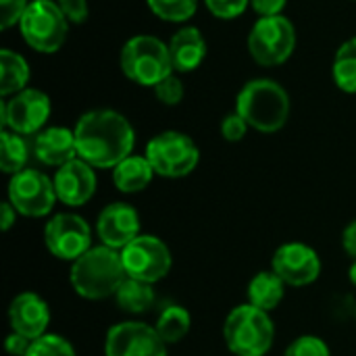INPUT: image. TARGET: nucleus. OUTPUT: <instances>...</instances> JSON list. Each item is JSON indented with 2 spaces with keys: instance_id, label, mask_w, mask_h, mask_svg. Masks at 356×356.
Wrapping results in <instances>:
<instances>
[{
  "instance_id": "obj_30",
  "label": "nucleus",
  "mask_w": 356,
  "mask_h": 356,
  "mask_svg": "<svg viewBox=\"0 0 356 356\" xmlns=\"http://www.w3.org/2000/svg\"><path fill=\"white\" fill-rule=\"evenodd\" d=\"M284 356H332V353H330V346L321 338L300 336L286 348Z\"/></svg>"
},
{
  "instance_id": "obj_2",
  "label": "nucleus",
  "mask_w": 356,
  "mask_h": 356,
  "mask_svg": "<svg viewBox=\"0 0 356 356\" xmlns=\"http://www.w3.org/2000/svg\"><path fill=\"white\" fill-rule=\"evenodd\" d=\"M236 111L246 123L261 134L280 131L292 111L288 90L269 77H257L242 86L236 98Z\"/></svg>"
},
{
  "instance_id": "obj_40",
  "label": "nucleus",
  "mask_w": 356,
  "mask_h": 356,
  "mask_svg": "<svg viewBox=\"0 0 356 356\" xmlns=\"http://www.w3.org/2000/svg\"><path fill=\"white\" fill-rule=\"evenodd\" d=\"M355 317H356V307H355Z\"/></svg>"
},
{
  "instance_id": "obj_16",
  "label": "nucleus",
  "mask_w": 356,
  "mask_h": 356,
  "mask_svg": "<svg viewBox=\"0 0 356 356\" xmlns=\"http://www.w3.org/2000/svg\"><path fill=\"white\" fill-rule=\"evenodd\" d=\"M56 198L67 207H83L96 192V173L94 167L81 161L79 156L58 167L54 177Z\"/></svg>"
},
{
  "instance_id": "obj_15",
  "label": "nucleus",
  "mask_w": 356,
  "mask_h": 356,
  "mask_svg": "<svg viewBox=\"0 0 356 356\" xmlns=\"http://www.w3.org/2000/svg\"><path fill=\"white\" fill-rule=\"evenodd\" d=\"M96 234L104 246L123 250L140 236V215L127 202H111L96 219Z\"/></svg>"
},
{
  "instance_id": "obj_13",
  "label": "nucleus",
  "mask_w": 356,
  "mask_h": 356,
  "mask_svg": "<svg viewBox=\"0 0 356 356\" xmlns=\"http://www.w3.org/2000/svg\"><path fill=\"white\" fill-rule=\"evenodd\" d=\"M106 356H167V344L154 325L142 321H123L113 325L104 338Z\"/></svg>"
},
{
  "instance_id": "obj_4",
  "label": "nucleus",
  "mask_w": 356,
  "mask_h": 356,
  "mask_svg": "<svg viewBox=\"0 0 356 356\" xmlns=\"http://www.w3.org/2000/svg\"><path fill=\"white\" fill-rule=\"evenodd\" d=\"M223 340L232 355L265 356L275 340V327L267 311L240 305L225 317Z\"/></svg>"
},
{
  "instance_id": "obj_3",
  "label": "nucleus",
  "mask_w": 356,
  "mask_h": 356,
  "mask_svg": "<svg viewBox=\"0 0 356 356\" xmlns=\"http://www.w3.org/2000/svg\"><path fill=\"white\" fill-rule=\"evenodd\" d=\"M127 280L121 252L108 246H92L75 263H71L69 282L77 296L86 300H104L117 294Z\"/></svg>"
},
{
  "instance_id": "obj_31",
  "label": "nucleus",
  "mask_w": 356,
  "mask_h": 356,
  "mask_svg": "<svg viewBox=\"0 0 356 356\" xmlns=\"http://www.w3.org/2000/svg\"><path fill=\"white\" fill-rule=\"evenodd\" d=\"M204 6L209 8L213 17L232 21L246 13V8L250 6V0H204Z\"/></svg>"
},
{
  "instance_id": "obj_28",
  "label": "nucleus",
  "mask_w": 356,
  "mask_h": 356,
  "mask_svg": "<svg viewBox=\"0 0 356 356\" xmlns=\"http://www.w3.org/2000/svg\"><path fill=\"white\" fill-rule=\"evenodd\" d=\"M25 356H77L73 344L58 334H44L33 340Z\"/></svg>"
},
{
  "instance_id": "obj_37",
  "label": "nucleus",
  "mask_w": 356,
  "mask_h": 356,
  "mask_svg": "<svg viewBox=\"0 0 356 356\" xmlns=\"http://www.w3.org/2000/svg\"><path fill=\"white\" fill-rule=\"evenodd\" d=\"M342 246H344L346 254L356 261V221L346 225V229L342 234Z\"/></svg>"
},
{
  "instance_id": "obj_25",
  "label": "nucleus",
  "mask_w": 356,
  "mask_h": 356,
  "mask_svg": "<svg viewBox=\"0 0 356 356\" xmlns=\"http://www.w3.org/2000/svg\"><path fill=\"white\" fill-rule=\"evenodd\" d=\"M29 161V144L25 136H19L10 129L0 131V169L2 173L15 175L23 169H27Z\"/></svg>"
},
{
  "instance_id": "obj_1",
  "label": "nucleus",
  "mask_w": 356,
  "mask_h": 356,
  "mask_svg": "<svg viewBox=\"0 0 356 356\" xmlns=\"http://www.w3.org/2000/svg\"><path fill=\"white\" fill-rule=\"evenodd\" d=\"M77 156L94 169H115L134 152L136 131L125 115L113 108L83 113L75 127Z\"/></svg>"
},
{
  "instance_id": "obj_35",
  "label": "nucleus",
  "mask_w": 356,
  "mask_h": 356,
  "mask_svg": "<svg viewBox=\"0 0 356 356\" xmlns=\"http://www.w3.org/2000/svg\"><path fill=\"white\" fill-rule=\"evenodd\" d=\"M288 0H250V6L252 10L259 15V17H275V15H282L284 8H286Z\"/></svg>"
},
{
  "instance_id": "obj_9",
  "label": "nucleus",
  "mask_w": 356,
  "mask_h": 356,
  "mask_svg": "<svg viewBox=\"0 0 356 356\" xmlns=\"http://www.w3.org/2000/svg\"><path fill=\"white\" fill-rule=\"evenodd\" d=\"M52 113L50 96L38 88H25L10 98H0V123L2 129H10L19 136L40 134Z\"/></svg>"
},
{
  "instance_id": "obj_29",
  "label": "nucleus",
  "mask_w": 356,
  "mask_h": 356,
  "mask_svg": "<svg viewBox=\"0 0 356 356\" xmlns=\"http://www.w3.org/2000/svg\"><path fill=\"white\" fill-rule=\"evenodd\" d=\"M154 96L161 104L165 106H175L184 100V94H186V88L181 83V79L177 77V73H171L169 77H165L161 83H156L154 88Z\"/></svg>"
},
{
  "instance_id": "obj_17",
  "label": "nucleus",
  "mask_w": 356,
  "mask_h": 356,
  "mask_svg": "<svg viewBox=\"0 0 356 356\" xmlns=\"http://www.w3.org/2000/svg\"><path fill=\"white\" fill-rule=\"evenodd\" d=\"M8 321L15 334H21L33 342L44 334H48L46 330L50 325V307L40 294L21 292L10 300Z\"/></svg>"
},
{
  "instance_id": "obj_33",
  "label": "nucleus",
  "mask_w": 356,
  "mask_h": 356,
  "mask_svg": "<svg viewBox=\"0 0 356 356\" xmlns=\"http://www.w3.org/2000/svg\"><path fill=\"white\" fill-rule=\"evenodd\" d=\"M248 127L250 125L246 123V119L238 111H234V113L223 117V121H221V136L227 142H240L248 134Z\"/></svg>"
},
{
  "instance_id": "obj_14",
  "label": "nucleus",
  "mask_w": 356,
  "mask_h": 356,
  "mask_svg": "<svg viewBox=\"0 0 356 356\" xmlns=\"http://www.w3.org/2000/svg\"><path fill=\"white\" fill-rule=\"evenodd\" d=\"M271 271H275L286 286L302 288L311 286L321 275V259L315 248L302 242L282 244L271 259Z\"/></svg>"
},
{
  "instance_id": "obj_38",
  "label": "nucleus",
  "mask_w": 356,
  "mask_h": 356,
  "mask_svg": "<svg viewBox=\"0 0 356 356\" xmlns=\"http://www.w3.org/2000/svg\"><path fill=\"white\" fill-rule=\"evenodd\" d=\"M0 213H2V232H8L13 225H15V219H17V211H15V207L6 200V202H2V207H0Z\"/></svg>"
},
{
  "instance_id": "obj_24",
  "label": "nucleus",
  "mask_w": 356,
  "mask_h": 356,
  "mask_svg": "<svg viewBox=\"0 0 356 356\" xmlns=\"http://www.w3.org/2000/svg\"><path fill=\"white\" fill-rule=\"evenodd\" d=\"M192 327V317L190 313L179 307V305H169L165 307L159 317H156V323H154V330L156 334L163 338V342L169 346V344H177L181 342L188 332Z\"/></svg>"
},
{
  "instance_id": "obj_19",
  "label": "nucleus",
  "mask_w": 356,
  "mask_h": 356,
  "mask_svg": "<svg viewBox=\"0 0 356 356\" xmlns=\"http://www.w3.org/2000/svg\"><path fill=\"white\" fill-rule=\"evenodd\" d=\"M169 54L175 73H192L207 58V40L194 25L179 27L169 40Z\"/></svg>"
},
{
  "instance_id": "obj_22",
  "label": "nucleus",
  "mask_w": 356,
  "mask_h": 356,
  "mask_svg": "<svg viewBox=\"0 0 356 356\" xmlns=\"http://www.w3.org/2000/svg\"><path fill=\"white\" fill-rule=\"evenodd\" d=\"M29 65L25 60L23 54L10 50V48H2L0 50V96L2 98H10L13 94L29 88Z\"/></svg>"
},
{
  "instance_id": "obj_27",
  "label": "nucleus",
  "mask_w": 356,
  "mask_h": 356,
  "mask_svg": "<svg viewBox=\"0 0 356 356\" xmlns=\"http://www.w3.org/2000/svg\"><path fill=\"white\" fill-rule=\"evenodd\" d=\"M150 13L167 23H186L198 10V0H146Z\"/></svg>"
},
{
  "instance_id": "obj_12",
  "label": "nucleus",
  "mask_w": 356,
  "mask_h": 356,
  "mask_svg": "<svg viewBox=\"0 0 356 356\" xmlns=\"http://www.w3.org/2000/svg\"><path fill=\"white\" fill-rule=\"evenodd\" d=\"M44 244L58 261L75 263L92 248V229L75 213H58L44 225Z\"/></svg>"
},
{
  "instance_id": "obj_20",
  "label": "nucleus",
  "mask_w": 356,
  "mask_h": 356,
  "mask_svg": "<svg viewBox=\"0 0 356 356\" xmlns=\"http://www.w3.org/2000/svg\"><path fill=\"white\" fill-rule=\"evenodd\" d=\"M154 175L156 173L144 154H129L113 169V184L123 194H136L146 190Z\"/></svg>"
},
{
  "instance_id": "obj_23",
  "label": "nucleus",
  "mask_w": 356,
  "mask_h": 356,
  "mask_svg": "<svg viewBox=\"0 0 356 356\" xmlns=\"http://www.w3.org/2000/svg\"><path fill=\"white\" fill-rule=\"evenodd\" d=\"M115 302L121 311L129 313V315H142L146 311H150L156 302V294L152 284L146 282H138L127 277L121 288L115 294Z\"/></svg>"
},
{
  "instance_id": "obj_6",
  "label": "nucleus",
  "mask_w": 356,
  "mask_h": 356,
  "mask_svg": "<svg viewBox=\"0 0 356 356\" xmlns=\"http://www.w3.org/2000/svg\"><path fill=\"white\" fill-rule=\"evenodd\" d=\"M19 31L29 48L42 54H54L69 35V21L56 0H31L19 21Z\"/></svg>"
},
{
  "instance_id": "obj_21",
  "label": "nucleus",
  "mask_w": 356,
  "mask_h": 356,
  "mask_svg": "<svg viewBox=\"0 0 356 356\" xmlns=\"http://www.w3.org/2000/svg\"><path fill=\"white\" fill-rule=\"evenodd\" d=\"M248 305L261 311H273L286 296V284L275 271H259L248 284Z\"/></svg>"
},
{
  "instance_id": "obj_34",
  "label": "nucleus",
  "mask_w": 356,
  "mask_h": 356,
  "mask_svg": "<svg viewBox=\"0 0 356 356\" xmlns=\"http://www.w3.org/2000/svg\"><path fill=\"white\" fill-rule=\"evenodd\" d=\"M56 4L63 10V15L67 17L69 23L81 25V23L88 21V15H90L88 0H56Z\"/></svg>"
},
{
  "instance_id": "obj_7",
  "label": "nucleus",
  "mask_w": 356,
  "mask_h": 356,
  "mask_svg": "<svg viewBox=\"0 0 356 356\" xmlns=\"http://www.w3.org/2000/svg\"><path fill=\"white\" fill-rule=\"evenodd\" d=\"M296 48V27L284 17H259L248 33V52L261 67L284 65Z\"/></svg>"
},
{
  "instance_id": "obj_26",
  "label": "nucleus",
  "mask_w": 356,
  "mask_h": 356,
  "mask_svg": "<svg viewBox=\"0 0 356 356\" xmlns=\"http://www.w3.org/2000/svg\"><path fill=\"white\" fill-rule=\"evenodd\" d=\"M332 75L342 92L356 94V35L348 38L338 48L332 65Z\"/></svg>"
},
{
  "instance_id": "obj_8",
  "label": "nucleus",
  "mask_w": 356,
  "mask_h": 356,
  "mask_svg": "<svg viewBox=\"0 0 356 356\" xmlns=\"http://www.w3.org/2000/svg\"><path fill=\"white\" fill-rule=\"evenodd\" d=\"M144 156L150 161L156 175L179 179V177L190 175L196 169L200 161V150L190 136L169 129V131L156 134L146 144Z\"/></svg>"
},
{
  "instance_id": "obj_32",
  "label": "nucleus",
  "mask_w": 356,
  "mask_h": 356,
  "mask_svg": "<svg viewBox=\"0 0 356 356\" xmlns=\"http://www.w3.org/2000/svg\"><path fill=\"white\" fill-rule=\"evenodd\" d=\"M29 4L31 0H0V27L10 29L13 25H19Z\"/></svg>"
},
{
  "instance_id": "obj_5",
  "label": "nucleus",
  "mask_w": 356,
  "mask_h": 356,
  "mask_svg": "<svg viewBox=\"0 0 356 356\" xmlns=\"http://www.w3.org/2000/svg\"><path fill=\"white\" fill-rule=\"evenodd\" d=\"M121 71L123 75L142 86V88H154L165 77H169L173 71L169 44H165L156 35H134L129 38L121 48Z\"/></svg>"
},
{
  "instance_id": "obj_36",
  "label": "nucleus",
  "mask_w": 356,
  "mask_h": 356,
  "mask_svg": "<svg viewBox=\"0 0 356 356\" xmlns=\"http://www.w3.org/2000/svg\"><path fill=\"white\" fill-rule=\"evenodd\" d=\"M6 353L10 356H25V353L29 350V346H31V340H27L25 336H21V334H15V332H10L8 336H6Z\"/></svg>"
},
{
  "instance_id": "obj_11",
  "label": "nucleus",
  "mask_w": 356,
  "mask_h": 356,
  "mask_svg": "<svg viewBox=\"0 0 356 356\" xmlns=\"http://www.w3.org/2000/svg\"><path fill=\"white\" fill-rule=\"evenodd\" d=\"M56 190L54 181L38 171V169H23L15 175H10L8 181V202L15 207V211L23 217H46L52 213L56 202Z\"/></svg>"
},
{
  "instance_id": "obj_41",
  "label": "nucleus",
  "mask_w": 356,
  "mask_h": 356,
  "mask_svg": "<svg viewBox=\"0 0 356 356\" xmlns=\"http://www.w3.org/2000/svg\"><path fill=\"white\" fill-rule=\"evenodd\" d=\"M355 2H356V0H355Z\"/></svg>"
},
{
  "instance_id": "obj_39",
  "label": "nucleus",
  "mask_w": 356,
  "mask_h": 356,
  "mask_svg": "<svg viewBox=\"0 0 356 356\" xmlns=\"http://www.w3.org/2000/svg\"><path fill=\"white\" fill-rule=\"evenodd\" d=\"M348 277H350V282L356 286V261H353V265L348 269Z\"/></svg>"
},
{
  "instance_id": "obj_10",
  "label": "nucleus",
  "mask_w": 356,
  "mask_h": 356,
  "mask_svg": "<svg viewBox=\"0 0 356 356\" xmlns=\"http://www.w3.org/2000/svg\"><path fill=\"white\" fill-rule=\"evenodd\" d=\"M119 252H121L125 275L138 282L152 284V286L161 282L163 277H167L173 265L169 246L156 236L140 234L134 242H129Z\"/></svg>"
},
{
  "instance_id": "obj_18",
  "label": "nucleus",
  "mask_w": 356,
  "mask_h": 356,
  "mask_svg": "<svg viewBox=\"0 0 356 356\" xmlns=\"http://www.w3.org/2000/svg\"><path fill=\"white\" fill-rule=\"evenodd\" d=\"M33 156L48 167H63L69 161L77 159L75 131L63 125L44 127L33 138Z\"/></svg>"
}]
</instances>
